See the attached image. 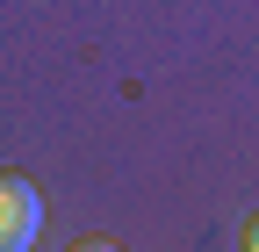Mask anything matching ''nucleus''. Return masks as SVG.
Wrapping results in <instances>:
<instances>
[{"label":"nucleus","mask_w":259,"mask_h":252,"mask_svg":"<svg viewBox=\"0 0 259 252\" xmlns=\"http://www.w3.org/2000/svg\"><path fill=\"white\" fill-rule=\"evenodd\" d=\"M65 252H115V245H108V238H72Z\"/></svg>","instance_id":"f03ea898"},{"label":"nucleus","mask_w":259,"mask_h":252,"mask_svg":"<svg viewBox=\"0 0 259 252\" xmlns=\"http://www.w3.org/2000/svg\"><path fill=\"white\" fill-rule=\"evenodd\" d=\"M245 252H259V216H252V224H245Z\"/></svg>","instance_id":"7ed1b4c3"},{"label":"nucleus","mask_w":259,"mask_h":252,"mask_svg":"<svg viewBox=\"0 0 259 252\" xmlns=\"http://www.w3.org/2000/svg\"><path fill=\"white\" fill-rule=\"evenodd\" d=\"M44 231V195H36V180L29 173H0V252H29Z\"/></svg>","instance_id":"f257e3e1"}]
</instances>
